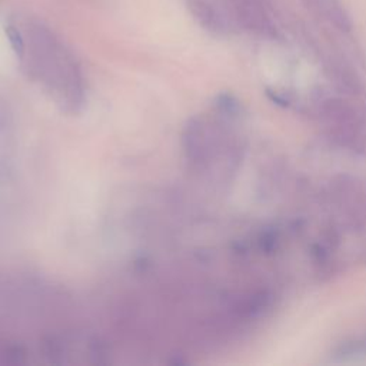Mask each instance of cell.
Returning a JSON list of instances; mask_svg holds the SVG:
<instances>
[{
	"label": "cell",
	"mask_w": 366,
	"mask_h": 366,
	"mask_svg": "<svg viewBox=\"0 0 366 366\" xmlns=\"http://www.w3.org/2000/svg\"><path fill=\"white\" fill-rule=\"evenodd\" d=\"M6 35H8V39L11 42L12 49L15 50V53L18 56H22L25 52V42H23L20 32L15 26L9 25V26H6Z\"/></svg>",
	"instance_id": "1"
}]
</instances>
